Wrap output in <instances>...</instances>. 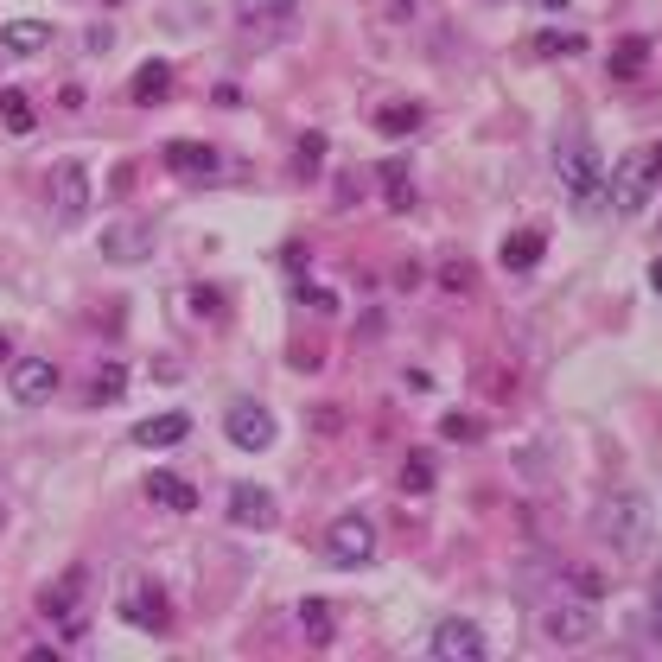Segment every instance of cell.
Instances as JSON below:
<instances>
[{
	"mask_svg": "<svg viewBox=\"0 0 662 662\" xmlns=\"http://www.w3.org/2000/svg\"><path fill=\"white\" fill-rule=\"evenodd\" d=\"M121 395H128V363L109 357V363L96 370V382H90V402H96V408H109V402H121Z\"/></svg>",
	"mask_w": 662,
	"mask_h": 662,
	"instance_id": "cell-21",
	"label": "cell"
},
{
	"mask_svg": "<svg viewBox=\"0 0 662 662\" xmlns=\"http://www.w3.org/2000/svg\"><path fill=\"white\" fill-rule=\"evenodd\" d=\"M147 242H153V223H115L109 230V242H102V249H109V261H147Z\"/></svg>",
	"mask_w": 662,
	"mask_h": 662,
	"instance_id": "cell-20",
	"label": "cell"
},
{
	"mask_svg": "<svg viewBox=\"0 0 662 662\" xmlns=\"http://www.w3.org/2000/svg\"><path fill=\"white\" fill-rule=\"evenodd\" d=\"M433 478H440L433 452H408V465H402V491H408V497H421V491H433Z\"/></svg>",
	"mask_w": 662,
	"mask_h": 662,
	"instance_id": "cell-27",
	"label": "cell"
},
{
	"mask_svg": "<svg viewBox=\"0 0 662 662\" xmlns=\"http://www.w3.org/2000/svg\"><path fill=\"white\" fill-rule=\"evenodd\" d=\"M427 121L421 102H389V109H376V134H414Z\"/></svg>",
	"mask_w": 662,
	"mask_h": 662,
	"instance_id": "cell-23",
	"label": "cell"
},
{
	"mask_svg": "<svg viewBox=\"0 0 662 662\" xmlns=\"http://www.w3.org/2000/svg\"><path fill=\"white\" fill-rule=\"evenodd\" d=\"M51 211H58V223H77L83 211H90V172H83L77 160H64L58 172H51Z\"/></svg>",
	"mask_w": 662,
	"mask_h": 662,
	"instance_id": "cell-7",
	"label": "cell"
},
{
	"mask_svg": "<svg viewBox=\"0 0 662 662\" xmlns=\"http://www.w3.org/2000/svg\"><path fill=\"white\" fill-rule=\"evenodd\" d=\"M599 529H605V542L624 548V554H637L643 542H650V522H643V497H605V510H599Z\"/></svg>",
	"mask_w": 662,
	"mask_h": 662,
	"instance_id": "cell-2",
	"label": "cell"
},
{
	"mask_svg": "<svg viewBox=\"0 0 662 662\" xmlns=\"http://www.w3.org/2000/svg\"><path fill=\"white\" fill-rule=\"evenodd\" d=\"M643 166H650V179H656V185H662V141H656V147H650V160H643Z\"/></svg>",
	"mask_w": 662,
	"mask_h": 662,
	"instance_id": "cell-34",
	"label": "cell"
},
{
	"mask_svg": "<svg viewBox=\"0 0 662 662\" xmlns=\"http://www.w3.org/2000/svg\"><path fill=\"white\" fill-rule=\"evenodd\" d=\"M542 624H548L554 643H586V637H592V605H586V592H580V599H548V605H542Z\"/></svg>",
	"mask_w": 662,
	"mask_h": 662,
	"instance_id": "cell-8",
	"label": "cell"
},
{
	"mask_svg": "<svg viewBox=\"0 0 662 662\" xmlns=\"http://www.w3.org/2000/svg\"><path fill=\"white\" fill-rule=\"evenodd\" d=\"M166 166L185 172V179H217V172H223V160H217L204 141H172V147H166Z\"/></svg>",
	"mask_w": 662,
	"mask_h": 662,
	"instance_id": "cell-14",
	"label": "cell"
},
{
	"mask_svg": "<svg viewBox=\"0 0 662 662\" xmlns=\"http://www.w3.org/2000/svg\"><path fill=\"white\" fill-rule=\"evenodd\" d=\"M13 357V344H7V331H0V363H7Z\"/></svg>",
	"mask_w": 662,
	"mask_h": 662,
	"instance_id": "cell-38",
	"label": "cell"
},
{
	"mask_svg": "<svg viewBox=\"0 0 662 662\" xmlns=\"http://www.w3.org/2000/svg\"><path fill=\"white\" fill-rule=\"evenodd\" d=\"M542 249H548L542 230H510V236H503V268H510V274H529L535 261H542Z\"/></svg>",
	"mask_w": 662,
	"mask_h": 662,
	"instance_id": "cell-18",
	"label": "cell"
},
{
	"mask_svg": "<svg viewBox=\"0 0 662 662\" xmlns=\"http://www.w3.org/2000/svg\"><path fill=\"white\" fill-rule=\"evenodd\" d=\"M198 312H204V319H217V312H223L217 306V287H198Z\"/></svg>",
	"mask_w": 662,
	"mask_h": 662,
	"instance_id": "cell-33",
	"label": "cell"
},
{
	"mask_svg": "<svg viewBox=\"0 0 662 662\" xmlns=\"http://www.w3.org/2000/svg\"><path fill=\"white\" fill-rule=\"evenodd\" d=\"M535 51H542V58H573V51H586V39L580 32H542Z\"/></svg>",
	"mask_w": 662,
	"mask_h": 662,
	"instance_id": "cell-28",
	"label": "cell"
},
{
	"mask_svg": "<svg viewBox=\"0 0 662 662\" xmlns=\"http://www.w3.org/2000/svg\"><path fill=\"white\" fill-rule=\"evenodd\" d=\"M147 497L160 503V510H198V491H191V484L179 478V472H147Z\"/></svg>",
	"mask_w": 662,
	"mask_h": 662,
	"instance_id": "cell-17",
	"label": "cell"
},
{
	"mask_svg": "<svg viewBox=\"0 0 662 662\" xmlns=\"http://www.w3.org/2000/svg\"><path fill=\"white\" fill-rule=\"evenodd\" d=\"M650 191H656L650 166H643V160H631V166H618V179H612V198H605V204L631 217V211H643V204H650Z\"/></svg>",
	"mask_w": 662,
	"mask_h": 662,
	"instance_id": "cell-11",
	"label": "cell"
},
{
	"mask_svg": "<svg viewBox=\"0 0 662 662\" xmlns=\"http://www.w3.org/2000/svg\"><path fill=\"white\" fill-rule=\"evenodd\" d=\"M306 306H319V312H338V293H319V287H306Z\"/></svg>",
	"mask_w": 662,
	"mask_h": 662,
	"instance_id": "cell-32",
	"label": "cell"
},
{
	"mask_svg": "<svg viewBox=\"0 0 662 662\" xmlns=\"http://www.w3.org/2000/svg\"><path fill=\"white\" fill-rule=\"evenodd\" d=\"M223 433H230V446H242V452H268L274 446V414L242 395V402L223 408Z\"/></svg>",
	"mask_w": 662,
	"mask_h": 662,
	"instance_id": "cell-3",
	"label": "cell"
},
{
	"mask_svg": "<svg viewBox=\"0 0 662 662\" xmlns=\"http://www.w3.org/2000/svg\"><path fill=\"white\" fill-rule=\"evenodd\" d=\"M121 618H128V624H141V631H153V637H160L166 624H172V618H166V592L153 586V580H141L134 592L121 586Z\"/></svg>",
	"mask_w": 662,
	"mask_h": 662,
	"instance_id": "cell-10",
	"label": "cell"
},
{
	"mask_svg": "<svg viewBox=\"0 0 662 662\" xmlns=\"http://www.w3.org/2000/svg\"><path fill=\"white\" fill-rule=\"evenodd\" d=\"M325 548H331V561L338 567H363V561H376V529H370V516H338L331 522V535H325Z\"/></svg>",
	"mask_w": 662,
	"mask_h": 662,
	"instance_id": "cell-5",
	"label": "cell"
},
{
	"mask_svg": "<svg viewBox=\"0 0 662 662\" xmlns=\"http://www.w3.org/2000/svg\"><path fill=\"white\" fill-rule=\"evenodd\" d=\"M650 287H656V293H662V261H656V268H650Z\"/></svg>",
	"mask_w": 662,
	"mask_h": 662,
	"instance_id": "cell-36",
	"label": "cell"
},
{
	"mask_svg": "<svg viewBox=\"0 0 662 662\" xmlns=\"http://www.w3.org/2000/svg\"><path fill=\"white\" fill-rule=\"evenodd\" d=\"M230 522H242V529H268L274 522V491H261V484H230Z\"/></svg>",
	"mask_w": 662,
	"mask_h": 662,
	"instance_id": "cell-12",
	"label": "cell"
},
{
	"mask_svg": "<svg viewBox=\"0 0 662 662\" xmlns=\"http://www.w3.org/2000/svg\"><path fill=\"white\" fill-rule=\"evenodd\" d=\"M325 160V134H300V172H319Z\"/></svg>",
	"mask_w": 662,
	"mask_h": 662,
	"instance_id": "cell-29",
	"label": "cell"
},
{
	"mask_svg": "<svg viewBox=\"0 0 662 662\" xmlns=\"http://www.w3.org/2000/svg\"><path fill=\"white\" fill-rule=\"evenodd\" d=\"M382 198H389V211H414L421 204V191H414V172H408V160H389L382 166Z\"/></svg>",
	"mask_w": 662,
	"mask_h": 662,
	"instance_id": "cell-19",
	"label": "cell"
},
{
	"mask_svg": "<svg viewBox=\"0 0 662 662\" xmlns=\"http://www.w3.org/2000/svg\"><path fill=\"white\" fill-rule=\"evenodd\" d=\"M561 179H567V191H573L580 204H599L605 172H599V160H592V147H580V141L561 147Z\"/></svg>",
	"mask_w": 662,
	"mask_h": 662,
	"instance_id": "cell-9",
	"label": "cell"
},
{
	"mask_svg": "<svg viewBox=\"0 0 662 662\" xmlns=\"http://www.w3.org/2000/svg\"><path fill=\"white\" fill-rule=\"evenodd\" d=\"M440 281H446V287H472V261H446Z\"/></svg>",
	"mask_w": 662,
	"mask_h": 662,
	"instance_id": "cell-31",
	"label": "cell"
},
{
	"mask_svg": "<svg viewBox=\"0 0 662 662\" xmlns=\"http://www.w3.org/2000/svg\"><path fill=\"white\" fill-rule=\"evenodd\" d=\"M0 45L7 51H39V45H51V26L45 20H7L0 26Z\"/></svg>",
	"mask_w": 662,
	"mask_h": 662,
	"instance_id": "cell-22",
	"label": "cell"
},
{
	"mask_svg": "<svg viewBox=\"0 0 662 662\" xmlns=\"http://www.w3.org/2000/svg\"><path fill=\"white\" fill-rule=\"evenodd\" d=\"M643 64H650V39H618V51H612V77L631 83V77H643Z\"/></svg>",
	"mask_w": 662,
	"mask_h": 662,
	"instance_id": "cell-25",
	"label": "cell"
},
{
	"mask_svg": "<svg viewBox=\"0 0 662 662\" xmlns=\"http://www.w3.org/2000/svg\"><path fill=\"white\" fill-rule=\"evenodd\" d=\"M7 395L20 408H45L51 395H58V363H51V357H20L7 370Z\"/></svg>",
	"mask_w": 662,
	"mask_h": 662,
	"instance_id": "cell-4",
	"label": "cell"
},
{
	"mask_svg": "<svg viewBox=\"0 0 662 662\" xmlns=\"http://www.w3.org/2000/svg\"><path fill=\"white\" fill-rule=\"evenodd\" d=\"M535 7H548V13H561V7H567V0H535Z\"/></svg>",
	"mask_w": 662,
	"mask_h": 662,
	"instance_id": "cell-37",
	"label": "cell"
},
{
	"mask_svg": "<svg viewBox=\"0 0 662 662\" xmlns=\"http://www.w3.org/2000/svg\"><path fill=\"white\" fill-rule=\"evenodd\" d=\"M440 433H446V440H472V433H478V421H472V414H446V421H440Z\"/></svg>",
	"mask_w": 662,
	"mask_h": 662,
	"instance_id": "cell-30",
	"label": "cell"
},
{
	"mask_svg": "<svg viewBox=\"0 0 662 662\" xmlns=\"http://www.w3.org/2000/svg\"><path fill=\"white\" fill-rule=\"evenodd\" d=\"M83 592H90V573L71 567L58 586H45V592H39V618H45V624H58L64 637H83Z\"/></svg>",
	"mask_w": 662,
	"mask_h": 662,
	"instance_id": "cell-1",
	"label": "cell"
},
{
	"mask_svg": "<svg viewBox=\"0 0 662 662\" xmlns=\"http://www.w3.org/2000/svg\"><path fill=\"white\" fill-rule=\"evenodd\" d=\"M185 433H191V414H179V408H172V414H147V421H134V446H179L185 440Z\"/></svg>",
	"mask_w": 662,
	"mask_h": 662,
	"instance_id": "cell-13",
	"label": "cell"
},
{
	"mask_svg": "<svg viewBox=\"0 0 662 662\" xmlns=\"http://www.w3.org/2000/svg\"><path fill=\"white\" fill-rule=\"evenodd\" d=\"M134 102H141V109H160V102L172 96V64L166 58H147L141 71H134V90H128Z\"/></svg>",
	"mask_w": 662,
	"mask_h": 662,
	"instance_id": "cell-16",
	"label": "cell"
},
{
	"mask_svg": "<svg viewBox=\"0 0 662 662\" xmlns=\"http://www.w3.org/2000/svg\"><path fill=\"white\" fill-rule=\"evenodd\" d=\"M650 612H656V631H662V573H656V592H650Z\"/></svg>",
	"mask_w": 662,
	"mask_h": 662,
	"instance_id": "cell-35",
	"label": "cell"
},
{
	"mask_svg": "<svg viewBox=\"0 0 662 662\" xmlns=\"http://www.w3.org/2000/svg\"><path fill=\"white\" fill-rule=\"evenodd\" d=\"M293 7H300V0H236V20L249 32H281L293 20Z\"/></svg>",
	"mask_w": 662,
	"mask_h": 662,
	"instance_id": "cell-15",
	"label": "cell"
},
{
	"mask_svg": "<svg viewBox=\"0 0 662 662\" xmlns=\"http://www.w3.org/2000/svg\"><path fill=\"white\" fill-rule=\"evenodd\" d=\"M427 650L446 656V662H484V631H478L472 618H446V624H433Z\"/></svg>",
	"mask_w": 662,
	"mask_h": 662,
	"instance_id": "cell-6",
	"label": "cell"
},
{
	"mask_svg": "<svg viewBox=\"0 0 662 662\" xmlns=\"http://www.w3.org/2000/svg\"><path fill=\"white\" fill-rule=\"evenodd\" d=\"M300 631L312 643H331V631H338V612H331L325 599H300Z\"/></svg>",
	"mask_w": 662,
	"mask_h": 662,
	"instance_id": "cell-26",
	"label": "cell"
},
{
	"mask_svg": "<svg viewBox=\"0 0 662 662\" xmlns=\"http://www.w3.org/2000/svg\"><path fill=\"white\" fill-rule=\"evenodd\" d=\"M0 121H7V134H32V128H39V109H32L26 90H7V96H0Z\"/></svg>",
	"mask_w": 662,
	"mask_h": 662,
	"instance_id": "cell-24",
	"label": "cell"
}]
</instances>
